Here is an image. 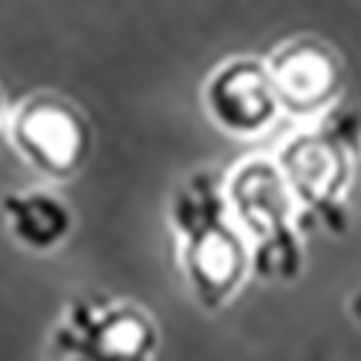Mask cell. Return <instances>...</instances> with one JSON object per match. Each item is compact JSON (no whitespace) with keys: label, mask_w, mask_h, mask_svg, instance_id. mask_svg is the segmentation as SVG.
I'll use <instances>...</instances> for the list:
<instances>
[{"label":"cell","mask_w":361,"mask_h":361,"mask_svg":"<svg viewBox=\"0 0 361 361\" xmlns=\"http://www.w3.org/2000/svg\"><path fill=\"white\" fill-rule=\"evenodd\" d=\"M347 312H350V318L361 326V286L353 289V295H350V300H347Z\"/></svg>","instance_id":"obj_9"},{"label":"cell","mask_w":361,"mask_h":361,"mask_svg":"<svg viewBox=\"0 0 361 361\" xmlns=\"http://www.w3.org/2000/svg\"><path fill=\"white\" fill-rule=\"evenodd\" d=\"M223 191L246 237L252 275L275 283L298 281L304 272V234L275 159L249 157L237 162L223 176Z\"/></svg>","instance_id":"obj_3"},{"label":"cell","mask_w":361,"mask_h":361,"mask_svg":"<svg viewBox=\"0 0 361 361\" xmlns=\"http://www.w3.org/2000/svg\"><path fill=\"white\" fill-rule=\"evenodd\" d=\"M168 223L176 240V266L205 312H220L252 275V257L223 191V176L200 168L179 179L168 200Z\"/></svg>","instance_id":"obj_1"},{"label":"cell","mask_w":361,"mask_h":361,"mask_svg":"<svg viewBox=\"0 0 361 361\" xmlns=\"http://www.w3.org/2000/svg\"><path fill=\"white\" fill-rule=\"evenodd\" d=\"M0 113H4V99H0Z\"/></svg>","instance_id":"obj_10"},{"label":"cell","mask_w":361,"mask_h":361,"mask_svg":"<svg viewBox=\"0 0 361 361\" xmlns=\"http://www.w3.org/2000/svg\"><path fill=\"white\" fill-rule=\"evenodd\" d=\"M358 150H361V133H358Z\"/></svg>","instance_id":"obj_11"},{"label":"cell","mask_w":361,"mask_h":361,"mask_svg":"<svg viewBox=\"0 0 361 361\" xmlns=\"http://www.w3.org/2000/svg\"><path fill=\"white\" fill-rule=\"evenodd\" d=\"M208 118L228 136L252 139L266 133L281 116L272 81L260 58H228L202 84Z\"/></svg>","instance_id":"obj_7"},{"label":"cell","mask_w":361,"mask_h":361,"mask_svg":"<svg viewBox=\"0 0 361 361\" xmlns=\"http://www.w3.org/2000/svg\"><path fill=\"white\" fill-rule=\"evenodd\" d=\"M358 133L361 125L329 118L292 133L281 145L275 165L283 173L304 237L312 231L344 234L350 228V185Z\"/></svg>","instance_id":"obj_2"},{"label":"cell","mask_w":361,"mask_h":361,"mask_svg":"<svg viewBox=\"0 0 361 361\" xmlns=\"http://www.w3.org/2000/svg\"><path fill=\"white\" fill-rule=\"evenodd\" d=\"M4 217L9 234L26 252H55L73 231L70 205L52 191H23L4 197Z\"/></svg>","instance_id":"obj_8"},{"label":"cell","mask_w":361,"mask_h":361,"mask_svg":"<svg viewBox=\"0 0 361 361\" xmlns=\"http://www.w3.org/2000/svg\"><path fill=\"white\" fill-rule=\"evenodd\" d=\"M9 139L18 154L49 179H73L93 147L87 116L52 93L29 96L15 107Z\"/></svg>","instance_id":"obj_5"},{"label":"cell","mask_w":361,"mask_h":361,"mask_svg":"<svg viewBox=\"0 0 361 361\" xmlns=\"http://www.w3.org/2000/svg\"><path fill=\"white\" fill-rule=\"evenodd\" d=\"M159 326L147 310L104 295H75L58 318L49 361H154Z\"/></svg>","instance_id":"obj_4"},{"label":"cell","mask_w":361,"mask_h":361,"mask_svg":"<svg viewBox=\"0 0 361 361\" xmlns=\"http://www.w3.org/2000/svg\"><path fill=\"white\" fill-rule=\"evenodd\" d=\"M266 73L272 81L281 113L295 118H318L341 96L344 73L338 55L321 38H289L266 58Z\"/></svg>","instance_id":"obj_6"}]
</instances>
